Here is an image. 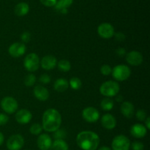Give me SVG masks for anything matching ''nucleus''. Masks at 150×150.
I'll list each match as a JSON object with an SVG mask.
<instances>
[{
    "label": "nucleus",
    "mask_w": 150,
    "mask_h": 150,
    "mask_svg": "<svg viewBox=\"0 0 150 150\" xmlns=\"http://www.w3.org/2000/svg\"><path fill=\"white\" fill-rule=\"evenodd\" d=\"M98 33L101 38L108 39L114 36V28L111 24L103 23L100 24L98 27Z\"/></svg>",
    "instance_id": "9d476101"
},
{
    "label": "nucleus",
    "mask_w": 150,
    "mask_h": 150,
    "mask_svg": "<svg viewBox=\"0 0 150 150\" xmlns=\"http://www.w3.org/2000/svg\"><path fill=\"white\" fill-rule=\"evenodd\" d=\"M69 85L70 88L73 90H79L81 88L82 82L79 78L78 77H73L70 79L69 82Z\"/></svg>",
    "instance_id": "a878e982"
},
{
    "label": "nucleus",
    "mask_w": 150,
    "mask_h": 150,
    "mask_svg": "<svg viewBox=\"0 0 150 150\" xmlns=\"http://www.w3.org/2000/svg\"><path fill=\"white\" fill-rule=\"evenodd\" d=\"M116 100H117V101H122L123 100L122 96H117V98H116Z\"/></svg>",
    "instance_id": "79ce46f5"
},
{
    "label": "nucleus",
    "mask_w": 150,
    "mask_h": 150,
    "mask_svg": "<svg viewBox=\"0 0 150 150\" xmlns=\"http://www.w3.org/2000/svg\"><path fill=\"white\" fill-rule=\"evenodd\" d=\"M136 116L138 120L141 121H143L147 117V115H146V111H144V110L141 109V110H137V112L136 113Z\"/></svg>",
    "instance_id": "c756f323"
},
{
    "label": "nucleus",
    "mask_w": 150,
    "mask_h": 150,
    "mask_svg": "<svg viewBox=\"0 0 150 150\" xmlns=\"http://www.w3.org/2000/svg\"><path fill=\"white\" fill-rule=\"evenodd\" d=\"M36 82V76L32 74L26 75L24 78V84L26 87H32Z\"/></svg>",
    "instance_id": "bb28decb"
},
{
    "label": "nucleus",
    "mask_w": 150,
    "mask_h": 150,
    "mask_svg": "<svg viewBox=\"0 0 150 150\" xmlns=\"http://www.w3.org/2000/svg\"><path fill=\"white\" fill-rule=\"evenodd\" d=\"M116 53L120 57H123L126 54V50L124 48H118L116 50Z\"/></svg>",
    "instance_id": "4c0bfd02"
},
{
    "label": "nucleus",
    "mask_w": 150,
    "mask_h": 150,
    "mask_svg": "<svg viewBox=\"0 0 150 150\" xmlns=\"http://www.w3.org/2000/svg\"><path fill=\"white\" fill-rule=\"evenodd\" d=\"M42 125H40V124L35 123L33 124L32 126H30V129H29V131H30L32 135H38L42 132Z\"/></svg>",
    "instance_id": "cd10ccee"
},
{
    "label": "nucleus",
    "mask_w": 150,
    "mask_h": 150,
    "mask_svg": "<svg viewBox=\"0 0 150 150\" xmlns=\"http://www.w3.org/2000/svg\"><path fill=\"white\" fill-rule=\"evenodd\" d=\"M51 148L53 150H68L69 147L67 143L63 139H56L52 142Z\"/></svg>",
    "instance_id": "5701e85b"
},
{
    "label": "nucleus",
    "mask_w": 150,
    "mask_h": 150,
    "mask_svg": "<svg viewBox=\"0 0 150 150\" xmlns=\"http://www.w3.org/2000/svg\"><path fill=\"white\" fill-rule=\"evenodd\" d=\"M40 64L41 65V67L45 70H52L57 66V60L54 56L46 55L42 57Z\"/></svg>",
    "instance_id": "dca6fc26"
},
{
    "label": "nucleus",
    "mask_w": 150,
    "mask_h": 150,
    "mask_svg": "<svg viewBox=\"0 0 150 150\" xmlns=\"http://www.w3.org/2000/svg\"><path fill=\"white\" fill-rule=\"evenodd\" d=\"M4 135H3V134L0 132V146L3 144V142H4Z\"/></svg>",
    "instance_id": "ea45409f"
},
{
    "label": "nucleus",
    "mask_w": 150,
    "mask_h": 150,
    "mask_svg": "<svg viewBox=\"0 0 150 150\" xmlns=\"http://www.w3.org/2000/svg\"><path fill=\"white\" fill-rule=\"evenodd\" d=\"M24 144L23 136L19 134L11 135L7 141V147L9 150H20Z\"/></svg>",
    "instance_id": "6e6552de"
},
{
    "label": "nucleus",
    "mask_w": 150,
    "mask_h": 150,
    "mask_svg": "<svg viewBox=\"0 0 150 150\" xmlns=\"http://www.w3.org/2000/svg\"><path fill=\"white\" fill-rule=\"evenodd\" d=\"M82 117L89 123H95L99 119L100 113L93 107H87L82 111Z\"/></svg>",
    "instance_id": "1a4fd4ad"
},
{
    "label": "nucleus",
    "mask_w": 150,
    "mask_h": 150,
    "mask_svg": "<svg viewBox=\"0 0 150 150\" xmlns=\"http://www.w3.org/2000/svg\"><path fill=\"white\" fill-rule=\"evenodd\" d=\"M98 150H111V149L109 148V147L106 146H103L100 147Z\"/></svg>",
    "instance_id": "a19ab883"
},
{
    "label": "nucleus",
    "mask_w": 150,
    "mask_h": 150,
    "mask_svg": "<svg viewBox=\"0 0 150 150\" xmlns=\"http://www.w3.org/2000/svg\"><path fill=\"white\" fill-rule=\"evenodd\" d=\"M9 117L4 113H0V126L5 125L8 122Z\"/></svg>",
    "instance_id": "f704fd0d"
},
{
    "label": "nucleus",
    "mask_w": 150,
    "mask_h": 150,
    "mask_svg": "<svg viewBox=\"0 0 150 150\" xmlns=\"http://www.w3.org/2000/svg\"><path fill=\"white\" fill-rule=\"evenodd\" d=\"M100 72L104 76H108L112 72V69L109 65H103L100 68Z\"/></svg>",
    "instance_id": "c85d7f7f"
},
{
    "label": "nucleus",
    "mask_w": 150,
    "mask_h": 150,
    "mask_svg": "<svg viewBox=\"0 0 150 150\" xmlns=\"http://www.w3.org/2000/svg\"><path fill=\"white\" fill-rule=\"evenodd\" d=\"M1 107L5 113L12 114L17 110L18 104L16 99L12 96H6L1 101Z\"/></svg>",
    "instance_id": "0eeeda50"
},
{
    "label": "nucleus",
    "mask_w": 150,
    "mask_h": 150,
    "mask_svg": "<svg viewBox=\"0 0 150 150\" xmlns=\"http://www.w3.org/2000/svg\"><path fill=\"white\" fill-rule=\"evenodd\" d=\"M37 144L40 150H49L52 146V140L48 134H40L38 138Z\"/></svg>",
    "instance_id": "ddd939ff"
},
{
    "label": "nucleus",
    "mask_w": 150,
    "mask_h": 150,
    "mask_svg": "<svg viewBox=\"0 0 150 150\" xmlns=\"http://www.w3.org/2000/svg\"><path fill=\"white\" fill-rule=\"evenodd\" d=\"M114 35L115 36V38L117 39V41H123L125 39V35L122 32H117V33H114Z\"/></svg>",
    "instance_id": "e433bc0d"
},
{
    "label": "nucleus",
    "mask_w": 150,
    "mask_h": 150,
    "mask_svg": "<svg viewBox=\"0 0 150 150\" xmlns=\"http://www.w3.org/2000/svg\"><path fill=\"white\" fill-rule=\"evenodd\" d=\"M76 143L83 150H96L99 146L100 138L92 131H82L78 134Z\"/></svg>",
    "instance_id": "f03ea898"
},
{
    "label": "nucleus",
    "mask_w": 150,
    "mask_h": 150,
    "mask_svg": "<svg viewBox=\"0 0 150 150\" xmlns=\"http://www.w3.org/2000/svg\"><path fill=\"white\" fill-rule=\"evenodd\" d=\"M69 87V82L64 78H59V79H57L54 84V88L55 91L57 92H64L67 91V89Z\"/></svg>",
    "instance_id": "412c9836"
},
{
    "label": "nucleus",
    "mask_w": 150,
    "mask_h": 150,
    "mask_svg": "<svg viewBox=\"0 0 150 150\" xmlns=\"http://www.w3.org/2000/svg\"><path fill=\"white\" fill-rule=\"evenodd\" d=\"M120 111H121L122 114L127 119H130L134 115L135 107L133 103L130 101H124L122 104H121L120 107Z\"/></svg>",
    "instance_id": "6ab92c4d"
},
{
    "label": "nucleus",
    "mask_w": 150,
    "mask_h": 150,
    "mask_svg": "<svg viewBox=\"0 0 150 150\" xmlns=\"http://www.w3.org/2000/svg\"><path fill=\"white\" fill-rule=\"evenodd\" d=\"M130 146L133 150H144V146L143 143L140 141H134L132 144H130Z\"/></svg>",
    "instance_id": "2f4dec72"
},
{
    "label": "nucleus",
    "mask_w": 150,
    "mask_h": 150,
    "mask_svg": "<svg viewBox=\"0 0 150 150\" xmlns=\"http://www.w3.org/2000/svg\"><path fill=\"white\" fill-rule=\"evenodd\" d=\"M15 13L18 16H24L29 13V6L26 2H20L15 7Z\"/></svg>",
    "instance_id": "4be33fe9"
},
{
    "label": "nucleus",
    "mask_w": 150,
    "mask_h": 150,
    "mask_svg": "<svg viewBox=\"0 0 150 150\" xmlns=\"http://www.w3.org/2000/svg\"><path fill=\"white\" fill-rule=\"evenodd\" d=\"M120 85L116 81L108 80L103 82L100 87V92L106 97L115 96L120 92Z\"/></svg>",
    "instance_id": "7ed1b4c3"
},
{
    "label": "nucleus",
    "mask_w": 150,
    "mask_h": 150,
    "mask_svg": "<svg viewBox=\"0 0 150 150\" xmlns=\"http://www.w3.org/2000/svg\"><path fill=\"white\" fill-rule=\"evenodd\" d=\"M73 2V0H57L54 7L57 11L62 14H66L67 13V8L72 5Z\"/></svg>",
    "instance_id": "aec40b11"
},
{
    "label": "nucleus",
    "mask_w": 150,
    "mask_h": 150,
    "mask_svg": "<svg viewBox=\"0 0 150 150\" xmlns=\"http://www.w3.org/2000/svg\"><path fill=\"white\" fill-rule=\"evenodd\" d=\"M26 49V47L24 44L16 42L10 46L8 52L13 57H19L24 54Z\"/></svg>",
    "instance_id": "9b49d317"
},
{
    "label": "nucleus",
    "mask_w": 150,
    "mask_h": 150,
    "mask_svg": "<svg viewBox=\"0 0 150 150\" xmlns=\"http://www.w3.org/2000/svg\"><path fill=\"white\" fill-rule=\"evenodd\" d=\"M51 81V77L47 74H43L40 77V82L42 84H48Z\"/></svg>",
    "instance_id": "473e14b6"
},
{
    "label": "nucleus",
    "mask_w": 150,
    "mask_h": 150,
    "mask_svg": "<svg viewBox=\"0 0 150 150\" xmlns=\"http://www.w3.org/2000/svg\"><path fill=\"white\" fill-rule=\"evenodd\" d=\"M100 107L105 111H110L114 107V101L110 97H106L101 101Z\"/></svg>",
    "instance_id": "b1692460"
},
{
    "label": "nucleus",
    "mask_w": 150,
    "mask_h": 150,
    "mask_svg": "<svg viewBox=\"0 0 150 150\" xmlns=\"http://www.w3.org/2000/svg\"><path fill=\"white\" fill-rule=\"evenodd\" d=\"M57 66L59 71L62 72H67L71 69V65L70 61L67 60H61L57 63Z\"/></svg>",
    "instance_id": "393cba45"
},
{
    "label": "nucleus",
    "mask_w": 150,
    "mask_h": 150,
    "mask_svg": "<svg viewBox=\"0 0 150 150\" xmlns=\"http://www.w3.org/2000/svg\"><path fill=\"white\" fill-rule=\"evenodd\" d=\"M111 147L113 150H129L130 147V141L125 135H118L113 139Z\"/></svg>",
    "instance_id": "39448f33"
},
{
    "label": "nucleus",
    "mask_w": 150,
    "mask_h": 150,
    "mask_svg": "<svg viewBox=\"0 0 150 150\" xmlns=\"http://www.w3.org/2000/svg\"><path fill=\"white\" fill-rule=\"evenodd\" d=\"M21 38L22 41L24 43H27L30 41L31 38V34L29 32H24L21 35Z\"/></svg>",
    "instance_id": "c9c22d12"
},
{
    "label": "nucleus",
    "mask_w": 150,
    "mask_h": 150,
    "mask_svg": "<svg viewBox=\"0 0 150 150\" xmlns=\"http://www.w3.org/2000/svg\"><path fill=\"white\" fill-rule=\"evenodd\" d=\"M32 119V115L29 110L26 109H21L16 114V120L21 124H26L29 123Z\"/></svg>",
    "instance_id": "4468645a"
},
{
    "label": "nucleus",
    "mask_w": 150,
    "mask_h": 150,
    "mask_svg": "<svg viewBox=\"0 0 150 150\" xmlns=\"http://www.w3.org/2000/svg\"><path fill=\"white\" fill-rule=\"evenodd\" d=\"M54 132V137L55 138V139H64L66 137V132L63 129H58Z\"/></svg>",
    "instance_id": "7c9ffc66"
},
{
    "label": "nucleus",
    "mask_w": 150,
    "mask_h": 150,
    "mask_svg": "<svg viewBox=\"0 0 150 150\" xmlns=\"http://www.w3.org/2000/svg\"><path fill=\"white\" fill-rule=\"evenodd\" d=\"M147 133V129L142 124H135L130 128V134L136 138H142Z\"/></svg>",
    "instance_id": "f3484780"
},
{
    "label": "nucleus",
    "mask_w": 150,
    "mask_h": 150,
    "mask_svg": "<svg viewBox=\"0 0 150 150\" xmlns=\"http://www.w3.org/2000/svg\"><path fill=\"white\" fill-rule=\"evenodd\" d=\"M42 129L46 132H54L59 129L62 124V116L59 112L54 108H49L42 115Z\"/></svg>",
    "instance_id": "f257e3e1"
},
{
    "label": "nucleus",
    "mask_w": 150,
    "mask_h": 150,
    "mask_svg": "<svg viewBox=\"0 0 150 150\" xmlns=\"http://www.w3.org/2000/svg\"><path fill=\"white\" fill-rule=\"evenodd\" d=\"M101 124L105 129L111 130L115 128L117 125V120L113 115L106 113L101 118Z\"/></svg>",
    "instance_id": "2eb2a0df"
},
{
    "label": "nucleus",
    "mask_w": 150,
    "mask_h": 150,
    "mask_svg": "<svg viewBox=\"0 0 150 150\" xmlns=\"http://www.w3.org/2000/svg\"><path fill=\"white\" fill-rule=\"evenodd\" d=\"M34 95L40 101H45L49 98V91L42 85H38L34 88Z\"/></svg>",
    "instance_id": "a211bd4d"
},
{
    "label": "nucleus",
    "mask_w": 150,
    "mask_h": 150,
    "mask_svg": "<svg viewBox=\"0 0 150 150\" xmlns=\"http://www.w3.org/2000/svg\"><path fill=\"white\" fill-rule=\"evenodd\" d=\"M43 5L46 7H54L57 3V0H40Z\"/></svg>",
    "instance_id": "72a5a7b5"
},
{
    "label": "nucleus",
    "mask_w": 150,
    "mask_h": 150,
    "mask_svg": "<svg viewBox=\"0 0 150 150\" xmlns=\"http://www.w3.org/2000/svg\"><path fill=\"white\" fill-rule=\"evenodd\" d=\"M111 74L115 80L122 82L130 77L131 74V70L128 66L125 65H117L114 69H112Z\"/></svg>",
    "instance_id": "20e7f679"
},
{
    "label": "nucleus",
    "mask_w": 150,
    "mask_h": 150,
    "mask_svg": "<svg viewBox=\"0 0 150 150\" xmlns=\"http://www.w3.org/2000/svg\"><path fill=\"white\" fill-rule=\"evenodd\" d=\"M144 121H145V126H146V129H150V118L149 116H147Z\"/></svg>",
    "instance_id": "58836bf2"
},
{
    "label": "nucleus",
    "mask_w": 150,
    "mask_h": 150,
    "mask_svg": "<svg viewBox=\"0 0 150 150\" xmlns=\"http://www.w3.org/2000/svg\"><path fill=\"white\" fill-rule=\"evenodd\" d=\"M40 58L35 53L27 54L23 60V66L25 69L30 72H34L38 69L40 66Z\"/></svg>",
    "instance_id": "423d86ee"
},
{
    "label": "nucleus",
    "mask_w": 150,
    "mask_h": 150,
    "mask_svg": "<svg viewBox=\"0 0 150 150\" xmlns=\"http://www.w3.org/2000/svg\"><path fill=\"white\" fill-rule=\"evenodd\" d=\"M143 55L139 51H130L126 55V60L130 65L133 66H140L143 62Z\"/></svg>",
    "instance_id": "f8f14e48"
}]
</instances>
